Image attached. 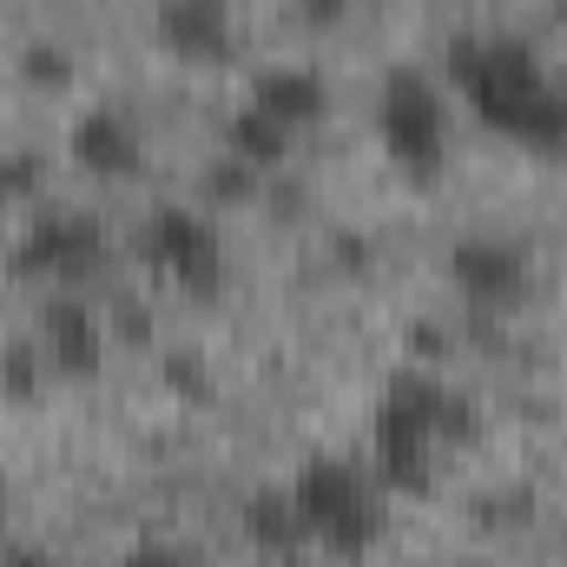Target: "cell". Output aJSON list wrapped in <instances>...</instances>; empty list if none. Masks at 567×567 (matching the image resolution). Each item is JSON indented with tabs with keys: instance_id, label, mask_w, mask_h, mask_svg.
Segmentation results:
<instances>
[{
	"instance_id": "44dd1931",
	"label": "cell",
	"mask_w": 567,
	"mask_h": 567,
	"mask_svg": "<svg viewBox=\"0 0 567 567\" xmlns=\"http://www.w3.org/2000/svg\"><path fill=\"white\" fill-rule=\"evenodd\" d=\"M297 13H303V27H343L350 0H297Z\"/></svg>"
},
{
	"instance_id": "5b68a950",
	"label": "cell",
	"mask_w": 567,
	"mask_h": 567,
	"mask_svg": "<svg viewBox=\"0 0 567 567\" xmlns=\"http://www.w3.org/2000/svg\"><path fill=\"white\" fill-rule=\"evenodd\" d=\"M100 265H106V225H100L93 212H47V218H33L27 238H20L13 258H7L13 278L60 284V290L86 284Z\"/></svg>"
},
{
	"instance_id": "d6986e66",
	"label": "cell",
	"mask_w": 567,
	"mask_h": 567,
	"mask_svg": "<svg viewBox=\"0 0 567 567\" xmlns=\"http://www.w3.org/2000/svg\"><path fill=\"white\" fill-rule=\"evenodd\" d=\"M120 567H192V555L178 542H140V548H126Z\"/></svg>"
},
{
	"instance_id": "7a4b0ae2",
	"label": "cell",
	"mask_w": 567,
	"mask_h": 567,
	"mask_svg": "<svg viewBox=\"0 0 567 567\" xmlns=\"http://www.w3.org/2000/svg\"><path fill=\"white\" fill-rule=\"evenodd\" d=\"M468 435H475V403L462 390H449L442 377H423V370H396L370 416L377 482L390 495H423L435 482V455Z\"/></svg>"
},
{
	"instance_id": "603a6c76",
	"label": "cell",
	"mask_w": 567,
	"mask_h": 567,
	"mask_svg": "<svg viewBox=\"0 0 567 567\" xmlns=\"http://www.w3.org/2000/svg\"><path fill=\"white\" fill-rule=\"evenodd\" d=\"M555 27H561V40H567V0H555Z\"/></svg>"
},
{
	"instance_id": "7c38bea8",
	"label": "cell",
	"mask_w": 567,
	"mask_h": 567,
	"mask_svg": "<svg viewBox=\"0 0 567 567\" xmlns=\"http://www.w3.org/2000/svg\"><path fill=\"white\" fill-rule=\"evenodd\" d=\"M238 522H245V535H251L265 555H297V548L310 542V528H303V515H297L290 482H258V488L245 495Z\"/></svg>"
},
{
	"instance_id": "7402d4cb",
	"label": "cell",
	"mask_w": 567,
	"mask_h": 567,
	"mask_svg": "<svg viewBox=\"0 0 567 567\" xmlns=\"http://www.w3.org/2000/svg\"><path fill=\"white\" fill-rule=\"evenodd\" d=\"M0 567H53V561H47L40 548H7V555H0Z\"/></svg>"
},
{
	"instance_id": "4fadbf2b",
	"label": "cell",
	"mask_w": 567,
	"mask_h": 567,
	"mask_svg": "<svg viewBox=\"0 0 567 567\" xmlns=\"http://www.w3.org/2000/svg\"><path fill=\"white\" fill-rule=\"evenodd\" d=\"M225 145H231V158H245L251 172H265V165H284V158H290L297 133L278 126L271 113H258V106H238L231 126H225Z\"/></svg>"
},
{
	"instance_id": "2e32d148",
	"label": "cell",
	"mask_w": 567,
	"mask_h": 567,
	"mask_svg": "<svg viewBox=\"0 0 567 567\" xmlns=\"http://www.w3.org/2000/svg\"><path fill=\"white\" fill-rule=\"evenodd\" d=\"M212 192H218V198H251V192H258V172H251L245 158H218V165H212Z\"/></svg>"
},
{
	"instance_id": "8992f818",
	"label": "cell",
	"mask_w": 567,
	"mask_h": 567,
	"mask_svg": "<svg viewBox=\"0 0 567 567\" xmlns=\"http://www.w3.org/2000/svg\"><path fill=\"white\" fill-rule=\"evenodd\" d=\"M140 251L158 278L178 284V290H192V297H212L218 278H225V245H218L212 218H198V212H185V205H158V212L145 218Z\"/></svg>"
},
{
	"instance_id": "5bb4252c",
	"label": "cell",
	"mask_w": 567,
	"mask_h": 567,
	"mask_svg": "<svg viewBox=\"0 0 567 567\" xmlns=\"http://www.w3.org/2000/svg\"><path fill=\"white\" fill-rule=\"evenodd\" d=\"M13 66H20V80L40 86V93H60V86H73V73H80L73 53H66V47H47V40H27Z\"/></svg>"
},
{
	"instance_id": "9a60e30c",
	"label": "cell",
	"mask_w": 567,
	"mask_h": 567,
	"mask_svg": "<svg viewBox=\"0 0 567 567\" xmlns=\"http://www.w3.org/2000/svg\"><path fill=\"white\" fill-rule=\"evenodd\" d=\"M40 370H47V350L40 343H7L0 350V396L7 403H33L40 396Z\"/></svg>"
},
{
	"instance_id": "6da1fadb",
	"label": "cell",
	"mask_w": 567,
	"mask_h": 567,
	"mask_svg": "<svg viewBox=\"0 0 567 567\" xmlns=\"http://www.w3.org/2000/svg\"><path fill=\"white\" fill-rule=\"evenodd\" d=\"M449 80L482 126L528 152H567V86L515 33H468L449 47Z\"/></svg>"
},
{
	"instance_id": "ac0fdd59",
	"label": "cell",
	"mask_w": 567,
	"mask_h": 567,
	"mask_svg": "<svg viewBox=\"0 0 567 567\" xmlns=\"http://www.w3.org/2000/svg\"><path fill=\"white\" fill-rule=\"evenodd\" d=\"M33 185H40V158H27V152L13 158V152H7V158H0V198H20V192H33Z\"/></svg>"
},
{
	"instance_id": "3957f363",
	"label": "cell",
	"mask_w": 567,
	"mask_h": 567,
	"mask_svg": "<svg viewBox=\"0 0 567 567\" xmlns=\"http://www.w3.org/2000/svg\"><path fill=\"white\" fill-rule=\"evenodd\" d=\"M290 495L310 542H323L330 555H363L383 535V482L350 455H310L290 475Z\"/></svg>"
},
{
	"instance_id": "9c48e42d",
	"label": "cell",
	"mask_w": 567,
	"mask_h": 567,
	"mask_svg": "<svg viewBox=\"0 0 567 567\" xmlns=\"http://www.w3.org/2000/svg\"><path fill=\"white\" fill-rule=\"evenodd\" d=\"M152 27L172 60H192V66L231 60V7L225 0H158Z\"/></svg>"
},
{
	"instance_id": "e0dca14e",
	"label": "cell",
	"mask_w": 567,
	"mask_h": 567,
	"mask_svg": "<svg viewBox=\"0 0 567 567\" xmlns=\"http://www.w3.org/2000/svg\"><path fill=\"white\" fill-rule=\"evenodd\" d=\"M165 377H172L192 403H212V377H205V363H198V357H172V363H165Z\"/></svg>"
},
{
	"instance_id": "52a82bcc",
	"label": "cell",
	"mask_w": 567,
	"mask_h": 567,
	"mask_svg": "<svg viewBox=\"0 0 567 567\" xmlns=\"http://www.w3.org/2000/svg\"><path fill=\"white\" fill-rule=\"evenodd\" d=\"M449 284L475 303V310H515L528 297V251L515 238L495 231H468L449 245Z\"/></svg>"
},
{
	"instance_id": "30bf717a",
	"label": "cell",
	"mask_w": 567,
	"mask_h": 567,
	"mask_svg": "<svg viewBox=\"0 0 567 567\" xmlns=\"http://www.w3.org/2000/svg\"><path fill=\"white\" fill-rule=\"evenodd\" d=\"M73 158L93 178H133L145 165V133L126 106H86L73 120Z\"/></svg>"
},
{
	"instance_id": "8fae6325",
	"label": "cell",
	"mask_w": 567,
	"mask_h": 567,
	"mask_svg": "<svg viewBox=\"0 0 567 567\" xmlns=\"http://www.w3.org/2000/svg\"><path fill=\"white\" fill-rule=\"evenodd\" d=\"M245 106L271 113L290 133H310L330 113V86H323L317 66H265V73H251V100Z\"/></svg>"
},
{
	"instance_id": "ffe728a7",
	"label": "cell",
	"mask_w": 567,
	"mask_h": 567,
	"mask_svg": "<svg viewBox=\"0 0 567 567\" xmlns=\"http://www.w3.org/2000/svg\"><path fill=\"white\" fill-rule=\"evenodd\" d=\"M113 330H120L126 343H145V337H152V317H145V303H120V310H113Z\"/></svg>"
},
{
	"instance_id": "277c9868",
	"label": "cell",
	"mask_w": 567,
	"mask_h": 567,
	"mask_svg": "<svg viewBox=\"0 0 567 567\" xmlns=\"http://www.w3.org/2000/svg\"><path fill=\"white\" fill-rule=\"evenodd\" d=\"M377 140H383V152L403 172H416V178L442 165V152H449V113H442V93H435L429 73L396 66L377 86Z\"/></svg>"
},
{
	"instance_id": "ba28073f",
	"label": "cell",
	"mask_w": 567,
	"mask_h": 567,
	"mask_svg": "<svg viewBox=\"0 0 567 567\" xmlns=\"http://www.w3.org/2000/svg\"><path fill=\"white\" fill-rule=\"evenodd\" d=\"M33 343L47 350V370H60V377L86 383V377L106 370V323H100V310L80 290H53L40 303V337Z\"/></svg>"
}]
</instances>
